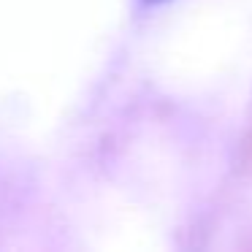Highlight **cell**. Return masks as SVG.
Here are the masks:
<instances>
[{
    "instance_id": "1",
    "label": "cell",
    "mask_w": 252,
    "mask_h": 252,
    "mask_svg": "<svg viewBox=\"0 0 252 252\" xmlns=\"http://www.w3.org/2000/svg\"><path fill=\"white\" fill-rule=\"evenodd\" d=\"M144 3H152V6H155V3H165V0H144Z\"/></svg>"
}]
</instances>
